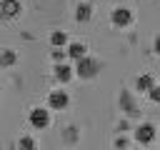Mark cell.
I'll return each mask as SVG.
<instances>
[{
	"instance_id": "cell-13",
	"label": "cell",
	"mask_w": 160,
	"mask_h": 150,
	"mask_svg": "<svg viewBox=\"0 0 160 150\" xmlns=\"http://www.w3.org/2000/svg\"><path fill=\"white\" fill-rule=\"evenodd\" d=\"M50 45H52V48H65V45H68V32L55 30V32L50 35Z\"/></svg>"
},
{
	"instance_id": "cell-10",
	"label": "cell",
	"mask_w": 160,
	"mask_h": 150,
	"mask_svg": "<svg viewBox=\"0 0 160 150\" xmlns=\"http://www.w3.org/2000/svg\"><path fill=\"white\" fill-rule=\"evenodd\" d=\"M152 85H155V78H152V75H148V72H145V75H140V78L135 80V90H138V92H150V88H152Z\"/></svg>"
},
{
	"instance_id": "cell-14",
	"label": "cell",
	"mask_w": 160,
	"mask_h": 150,
	"mask_svg": "<svg viewBox=\"0 0 160 150\" xmlns=\"http://www.w3.org/2000/svg\"><path fill=\"white\" fill-rule=\"evenodd\" d=\"M18 148H25V150H35V148H38V142H35L32 138H20V140H18Z\"/></svg>"
},
{
	"instance_id": "cell-18",
	"label": "cell",
	"mask_w": 160,
	"mask_h": 150,
	"mask_svg": "<svg viewBox=\"0 0 160 150\" xmlns=\"http://www.w3.org/2000/svg\"><path fill=\"white\" fill-rule=\"evenodd\" d=\"M152 50L160 55V32H158V35H155V40H152Z\"/></svg>"
},
{
	"instance_id": "cell-12",
	"label": "cell",
	"mask_w": 160,
	"mask_h": 150,
	"mask_svg": "<svg viewBox=\"0 0 160 150\" xmlns=\"http://www.w3.org/2000/svg\"><path fill=\"white\" fill-rule=\"evenodd\" d=\"M15 62H18L15 50H2V52H0V68H12Z\"/></svg>"
},
{
	"instance_id": "cell-17",
	"label": "cell",
	"mask_w": 160,
	"mask_h": 150,
	"mask_svg": "<svg viewBox=\"0 0 160 150\" xmlns=\"http://www.w3.org/2000/svg\"><path fill=\"white\" fill-rule=\"evenodd\" d=\"M128 145H130L128 138H118V140H115V148H128Z\"/></svg>"
},
{
	"instance_id": "cell-8",
	"label": "cell",
	"mask_w": 160,
	"mask_h": 150,
	"mask_svg": "<svg viewBox=\"0 0 160 150\" xmlns=\"http://www.w3.org/2000/svg\"><path fill=\"white\" fill-rule=\"evenodd\" d=\"M120 105H122V110H125L128 115H138V112H140V108H138V102L130 98V92H122V95H120Z\"/></svg>"
},
{
	"instance_id": "cell-2",
	"label": "cell",
	"mask_w": 160,
	"mask_h": 150,
	"mask_svg": "<svg viewBox=\"0 0 160 150\" xmlns=\"http://www.w3.org/2000/svg\"><path fill=\"white\" fill-rule=\"evenodd\" d=\"M28 120H30V125L35 130H45L50 125V110L48 108H32L30 115H28Z\"/></svg>"
},
{
	"instance_id": "cell-11",
	"label": "cell",
	"mask_w": 160,
	"mask_h": 150,
	"mask_svg": "<svg viewBox=\"0 0 160 150\" xmlns=\"http://www.w3.org/2000/svg\"><path fill=\"white\" fill-rule=\"evenodd\" d=\"M90 18H92V8H90L88 2H80L78 10H75V20H78V22H88Z\"/></svg>"
},
{
	"instance_id": "cell-7",
	"label": "cell",
	"mask_w": 160,
	"mask_h": 150,
	"mask_svg": "<svg viewBox=\"0 0 160 150\" xmlns=\"http://www.w3.org/2000/svg\"><path fill=\"white\" fill-rule=\"evenodd\" d=\"M52 70H55V78H58L60 82H70V80H72V75H75V68H70L65 60H62V62H55V68H52Z\"/></svg>"
},
{
	"instance_id": "cell-16",
	"label": "cell",
	"mask_w": 160,
	"mask_h": 150,
	"mask_svg": "<svg viewBox=\"0 0 160 150\" xmlns=\"http://www.w3.org/2000/svg\"><path fill=\"white\" fill-rule=\"evenodd\" d=\"M148 98H150L152 102H160V85H158V82H155V85L150 88V92H148Z\"/></svg>"
},
{
	"instance_id": "cell-5",
	"label": "cell",
	"mask_w": 160,
	"mask_h": 150,
	"mask_svg": "<svg viewBox=\"0 0 160 150\" xmlns=\"http://www.w3.org/2000/svg\"><path fill=\"white\" fill-rule=\"evenodd\" d=\"M110 22H112L115 28H128V25L132 22V12H130L128 8H115L112 15H110Z\"/></svg>"
},
{
	"instance_id": "cell-6",
	"label": "cell",
	"mask_w": 160,
	"mask_h": 150,
	"mask_svg": "<svg viewBox=\"0 0 160 150\" xmlns=\"http://www.w3.org/2000/svg\"><path fill=\"white\" fill-rule=\"evenodd\" d=\"M20 15V0H2L0 2V18L2 20H12Z\"/></svg>"
},
{
	"instance_id": "cell-15",
	"label": "cell",
	"mask_w": 160,
	"mask_h": 150,
	"mask_svg": "<svg viewBox=\"0 0 160 150\" xmlns=\"http://www.w3.org/2000/svg\"><path fill=\"white\" fill-rule=\"evenodd\" d=\"M50 58H52L55 62H62V60L68 58V50H60V48H55V50L50 52Z\"/></svg>"
},
{
	"instance_id": "cell-3",
	"label": "cell",
	"mask_w": 160,
	"mask_h": 150,
	"mask_svg": "<svg viewBox=\"0 0 160 150\" xmlns=\"http://www.w3.org/2000/svg\"><path fill=\"white\" fill-rule=\"evenodd\" d=\"M68 105H70V95L65 90H52L48 95V108L50 110H65Z\"/></svg>"
},
{
	"instance_id": "cell-9",
	"label": "cell",
	"mask_w": 160,
	"mask_h": 150,
	"mask_svg": "<svg viewBox=\"0 0 160 150\" xmlns=\"http://www.w3.org/2000/svg\"><path fill=\"white\" fill-rule=\"evenodd\" d=\"M82 55H88V48H85V42H68V58H72V60H80Z\"/></svg>"
},
{
	"instance_id": "cell-4",
	"label": "cell",
	"mask_w": 160,
	"mask_h": 150,
	"mask_svg": "<svg viewBox=\"0 0 160 150\" xmlns=\"http://www.w3.org/2000/svg\"><path fill=\"white\" fill-rule=\"evenodd\" d=\"M135 140H138L140 145H150V142L155 140V128H152V122H140V125L135 128Z\"/></svg>"
},
{
	"instance_id": "cell-1",
	"label": "cell",
	"mask_w": 160,
	"mask_h": 150,
	"mask_svg": "<svg viewBox=\"0 0 160 150\" xmlns=\"http://www.w3.org/2000/svg\"><path fill=\"white\" fill-rule=\"evenodd\" d=\"M98 70H100V62H98V60H92L90 55H82L80 60H75V75H78V78H82V80L95 78V75H98Z\"/></svg>"
}]
</instances>
